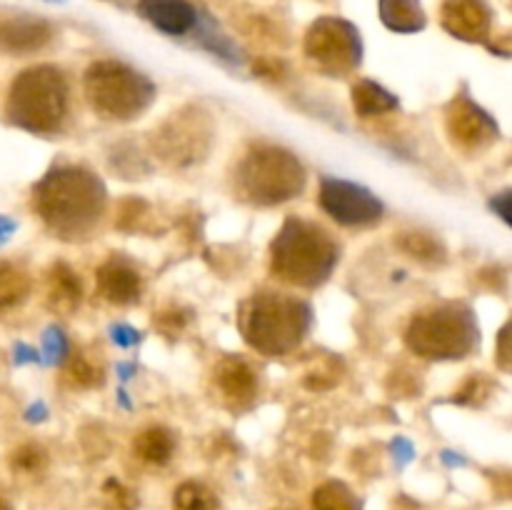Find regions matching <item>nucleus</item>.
Returning <instances> with one entry per match:
<instances>
[{"label": "nucleus", "instance_id": "f257e3e1", "mask_svg": "<svg viewBox=\"0 0 512 510\" xmlns=\"http://www.w3.org/2000/svg\"><path fill=\"white\" fill-rule=\"evenodd\" d=\"M40 220L65 240L85 238L105 208V188L83 168H55L33 188Z\"/></svg>", "mask_w": 512, "mask_h": 510}, {"label": "nucleus", "instance_id": "f03ea898", "mask_svg": "<svg viewBox=\"0 0 512 510\" xmlns=\"http://www.w3.org/2000/svg\"><path fill=\"white\" fill-rule=\"evenodd\" d=\"M338 263V245L323 228L290 218L275 235L270 248V265L280 280L298 288H315L325 283Z\"/></svg>", "mask_w": 512, "mask_h": 510}, {"label": "nucleus", "instance_id": "7ed1b4c3", "mask_svg": "<svg viewBox=\"0 0 512 510\" xmlns=\"http://www.w3.org/2000/svg\"><path fill=\"white\" fill-rule=\"evenodd\" d=\"M308 325V303L283 293H258L240 310V330L250 348L273 358L298 348Z\"/></svg>", "mask_w": 512, "mask_h": 510}, {"label": "nucleus", "instance_id": "20e7f679", "mask_svg": "<svg viewBox=\"0 0 512 510\" xmlns=\"http://www.w3.org/2000/svg\"><path fill=\"white\" fill-rule=\"evenodd\" d=\"M68 113V83L53 65H35L13 80L5 115L13 125L35 135L58 133Z\"/></svg>", "mask_w": 512, "mask_h": 510}, {"label": "nucleus", "instance_id": "39448f33", "mask_svg": "<svg viewBox=\"0 0 512 510\" xmlns=\"http://www.w3.org/2000/svg\"><path fill=\"white\" fill-rule=\"evenodd\" d=\"M405 343L428 360H458L478 345V323L463 305H443L415 315Z\"/></svg>", "mask_w": 512, "mask_h": 510}, {"label": "nucleus", "instance_id": "423d86ee", "mask_svg": "<svg viewBox=\"0 0 512 510\" xmlns=\"http://www.w3.org/2000/svg\"><path fill=\"white\" fill-rule=\"evenodd\" d=\"M153 83L115 60H100L85 70V95L95 113L110 120H130L153 100Z\"/></svg>", "mask_w": 512, "mask_h": 510}, {"label": "nucleus", "instance_id": "0eeeda50", "mask_svg": "<svg viewBox=\"0 0 512 510\" xmlns=\"http://www.w3.org/2000/svg\"><path fill=\"white\" fill-rule=\"evenodd\" d=\"M238 185L250 203H285L303 190L305 168L288 150L265 145L240 163Z\"/></svg>", "mask_w": 512, "mask_h": 510}, {"label": "nucleus", "instance_id": "6e6552de", "mask_svg": "<svg viewBox=\"0 0 512 510\" xmlns=\"http://www.w3.org/2000/svg\"><path fill=\"white\" fill-rule=\"evenodd\" d=\"M305 55L328 75H345L360 65L363 45L358 30L338 18H320L305 35Z\"/></svg>", "mask_w": 512, "mask_h": 510}, {"label": "nucleus", "instance_id": "1a4fd4ad", "mask_svg": "<svg viewBox=\"0 0 512 510\" xmlns=\"http://www.w3.org/2000/svg\"><path fill=\"white\" fill-rule=\"evenodd\" d=\"M320 208L340 225H370L383 215V205L368 188L340 178H323Z\"/></svg>", "mask_w": 512, "mask_h": 510}, {"label": "nucleus", "instance_id": "9d476101", "mask_svg": "<svg viewBox=\"0 0 512 510\" xmlns=\"http://www.w3.org/2000/svg\"><path fill=\"white\" fill-rule=\"evenodd\" d=\"M448 135L458 148L463 150H483L498 138V125L495 120L485 113L483 108L473 103L465 95H458L453 103L448 105Z\"/></svg>", "mask_w": 512, "mask_h": 510}, {"label": "nucleus", "instance_id": "9b49d317", "mask_svg": "<svg viewBox=\"0 0 512 510\" xmlns=\"http://www.w3.org/2000/svg\"><path fill=\"white\" fill-rule=\"evenodd\" d=\"M53 38L48 20L28 13H0V50L3 53H35Z\"/></svg>", "mask_w": 512, "mask_h": 510}, {"label": "nucleus", "instance_id": "f8f14e48", "mask_svg": "<svg viewBox=\"0 0 512 510\" xmlns=\"http://www.w3.org/2000/svg\"><path fill=\"white\" fill-rule=\"evenodd\" d=\"M443 28L465 43H483L490 33V10L483 0H448L443 5Z\"/></svg>", "mask_w": 512, "mask_h": 510}, {"label": "nucleus", "instance_id": "ddd939ff", "mask_svg": "<svg viewBox=\"0 0 512 510\" xmlns=\"http://www.w3.org/2000/svg\"><path fill=\"white\" fill-rule=\"evenodd\" d=\"M160 143H163L165 158H170L173 163H193V160H198L205 153L208 133L200 130L198 115L188 120L175 113V118L160 133Z\"/></svg>", "mask_w": 512, "mask_h": 510}, {"label": "nucleus", "instance_id": "4468645a", "mask_svg": "<svg viewBox=\"0 0 512 510\" xmlns=\"http://www.w3.org/2000/svg\"><path fill=\"white\" fill-rule=\"evenodd\" d=\"M100 298L113 305H130L140 298V275L125 260H108L98 268Z\"/></svg>", "mask_w": 512, "mask_h": 510}, {"label": "nucleus", "instance_id": "2eb2a0df", "mask_svg": "<svg viewBox=\"0 0 512 510\" xmlns=\"http://www.w3.org/2000/svg\"><path fill=\"white\" fill-rule=\"evenodd\" d=\"M143 18L168 35H185L198 23V13L188 0H140Z\"/></svg>", "mask_w": 512, "mask_h": 510}, {"label": "nucleus", "instance_id": "dca6fc26", "mask_svg": "<svg viewBox=\"0 0 512 510\" xmlns=\"http://www.w3.org/2000/svg\"><path fill=\"white\" fill-rule=\"evenodd\" d=\"M83 298V288H80L78 275L73 273V268L65 263H55L48 270V278H45V303L53 313L58 315H70L80 305Z\"/></svg>", "mask_w": 512, "mask_h": 510}, {"label": "nucleus", "instance_id": "f3484780", "mask_svg": "<svg viewBox=\"0 0 512 510\" xmlns=\"http://www.w3.org/2000/svg\"><path fill=\"white\" fill-rule=\"evenodd\" d=\"M215 383L220 393L233 403H248L255 395V373L245 360L225 358L215 370Z\"/></svg>", "mask_w": 512, "mask_h": 510}, {"label": "nucleus", "instance_id": "a211bd4d", "mask_svg": "<svg viewBox=\"0 0 512 510\" xmlns=\"http://www.w3.org/2000/svg\"><path fill=\"white\" fill-rule=\"evenodd\" d=\"M380 20L395 33H418L425 28V13L418 0H380Z\"/></svg>", "mask_w": 512, "mask_h": 510}, {"label": "nucleus", "instance_id": "6ab92c4d", "mask_svg": "<svg viewBox=\"0 0 512 510\" xmlns=\"http://www.w3.org/2000/svg\"><path fill=\"white\" fill-rule=\"evenodd\" d=\"M133 450L140 460H145V463L165 465L175 453V435L170 433L168 428L155 425V428L143 430V433L135 438Z\"/></svg>", "mask_w": 512, "mask_h": 510}, {"label": "nucleus", "instance_id": "aec40b11", "mask_svg": "<svg viewBox=\"0 0 512 510\" xmlns=\"http://www.w3.org/2000/svg\"><path fill=\"white\" fill-rule=\"evenodd\" d=\"M353 108L363 118H375V115L390 113V110L398 108V100L383 85L373 83V80H358L353 88Z\"/></svg>", "mask_w": 512, "mask_h": 510}, {"label": "nucleus", "instance_id": "412c9836", "mask_svg": "<svg viewBox=\"0 0 512 510\" xmlns=\"http://www.w3.org/2000/svg\"><path fill=\"white\" fill-rule=\"evenodd\" d=\"M30 275L15 263H0V310H10L30 295Z\"/></svg>", "mask_w": 512, "mask_h": 510}, {"label": "nucleus", "instance_id": "4be33fe9", "mask_svg": "<svg viewBox=\"0 0 512 510\" xmlns=\"http://www.w3.org/2000/svg\"><path fill=\"white\" fill-rule=\"evenodd\" d=\"M313 510H360V503L348 485L330 480L313 493Z\"/></svg>", "mask_w": 512, "mask_h": 510}, {"label": "nucleus", "instance_id": "5701e85b", "mask_svg": "<svg viewBox=\"0 0 512 510\" xmlns=\"http://www.w3.org/2000/svg\"><path fill=\"white\" fill-rule=\"evenodd\" d=\"M173 510H218V498L208 485L188 480L175 490Z\"/></svg>", "mask_w": 512, "mask_h": 510}, {"label": "nucleus", "instance_id": "b1692460", "mask_svg": "<svg viewBox=\"0 0 512 510\" xmlns=\"http://www.w3.org/2000/svg\"><path fill=\"white\" fill-rule=\"evenodd\" d=\"M398 248L408 253L410 258L423 260V263H438L445 255L443 245L425 233H403L398 240Z\"/></svg>", "mask_w": 512, "mask_h": 510}, {"label": "nucleus", "instance_id": "393cba45", "mask_svg": "<svg viewBox=\"0 0 512 510\" xmlns=\"http://www.w3.org/2000/svg\"><path fill=\"white\" fill-rule=\"evenodd\" d=\"M65 378L73 385H78V388H95V385L103 383V370H100V365H95L88 355L78 353L68 360V365H65Z\"/></svg>", "mask_w": 512, "mask_h": 510}, {"label": "nucleus", "instance_id": "a878e982", "mask_svg": "<svg viewBox=\"0 0 512 510\" xmlns=\"http://www.w3.org/2000/svg\"><path fill=\"white\" fill-rule=\"evenodd\" d=\"M10 465H13V470L25 475L43 473L45 465H48V453L35 443L20 445V448L13 450V455H10Z\"/></svg>", "mask_w": 512, "mask_h": 510}, {"label": "nucleus", "instance_id": "bb28decb", "mask_svg": "<svg viewBox=\"0 0 512 510\" xmlns=\"http://www.w3.org/2000/svg\"><path fill=\"white\" fill-rule=\"evenodd\" d=\"M103 508L105 510H135L138 508V495L123 485L120 480L110 478L103 485Z\"/></svg>", "mask_w": 512, "mask_h": 510}, {"label": "nucleus", "instance_id": "cd10ccee", "mask_svg": "<svg viewBox=\"0 0 512 510\" xmlns=\"http://www.w3.org/2000/svg\"><path fill=\"white\" fill-rule=\"evenodd\" d=\"M65 355H68V340H65L63 330L53 325L43 333V360L48 365H58L63 363Z\"/></svg>", "mask_w": 512, "mask_h": 510}, {"label": "nucleus", "instance_id": "c85d7f7f", "mask_svg": "<svg viewBox=\"0 0 512 510\" xmlns=\"http://www.w3.org/2000/svg\"><path fill=\"white\" fill-rule=\"evenodd\" d=\"M490 380H485L483 375H473L463 388L455 393V403H463V405H480L485 398L490 395Z\"/></svg>", "mask_w": 512, "mask_h": 510}, {"label": "nucleus", "instance_id": "c756f323", "mask_svg": "<svg viewBox=\"0 0 512 510\" xmlns=\"http://www.w3.org/2000/svg\"><path fill=\"white\" fill-rule=\"evenodd\" d=\"M495 360H498L500 368L512 373V318L500 330L498 345H495Z\"/></svg>", "mask_w": 512, "mask_h": 510}, {"label": "nucleus", "instance_id": "7c9ffc66", "mask_svg": "<svg viewBox=\"0 0 512 510\" xmlns=\"http://www.w3.org/2000/svg\"><path fill=\"white\" fill-rule=\"evenodd\" d=\"M490 208H493V213L500 215V218L512 228V190H503V193L493 195Z\"/></svg>", "mask_w": 512, "mask_h": 510}, {"label": "nucleus", "instance_id": "2f4dec72", "mask_svg": "<svg viewBox=\"0 0 512 510\" xmlns=\"http://www.w3.org/2000/svg\"><path fill=\"white\" fill-rule=\"evenodd\" d=\"M110 333H113L115 343L123 345V348H130V345L138 343V338H140V335L135 333L133 328H128V325H113V330H110Z\"/></svg>", "mask_w": 512, "mask_h": 510}, {"label": "nucleus", "instance_id": "473e14b6", "mask_svg": "<svg viewBox=\"0 0 512 510\" xmlns=\"http://www.w3.org/2000/svg\"><path fill=\"white\" fill-rule=\"evenodd\" d=\"M13 360H15V365H25V363H38V360H40V355L35 353L33 348H28V345L18 343V345H15V355H13Z\"/></svg>", "mask_w": 512, "mask_h": 510}, {"label": "nucleus", "instance_id": "72a5a7b5", "mask_svg": "<svg viewBox=\"0 0 512 510\" xmlns=\"http://www.w3.org/2000/svg\"><path fill=\"white\" fill-rule=\"evenodd\" d=\"M45 415H48L45 405L43 403H35V405H30L28 413H25V418H28L30 423H40V420H45Z\"/></svg>", "mask_w": 512, "mask_h": 510}, {"label": "nucleus", "instance_id": "f704fd0d", "mask_svg": "<svg viewBox=\"0 0 512 510\" xmlns=\"http://www.w3.org/2000/svg\"><path fill=\"white\" fill-rule=\"evenodd\" d=\"M15 230V223L13 220H8L5 215H0V243H5V240L10 238V233Z\"/></svg>", "mask_w": 512, "mask_h": 510}, {"label": "nucleus", "instance_id": "c9c22d12", "mask_svg": "<svg viewBox=\"0 0 512 510\" xmlns=\"http://www.w3.org/2000/svg\"><path fill=\"white\" fill-rule=\"evenodd\" d=\"M0 510H13V508H10V503H5V500L0 498Z\"/></svg>", "mask_w": 512, "mask_h": 510}, {"label": "nucleus", "instance_id": "e433bc0d", "mask_svg": "<svg viewBox=\"0 0 512 510\" xmlns=\"http://www.w3.org/2000/svg\"><path fill=\"white\" fill-rule=\"evenodd\" d=\"M48 3H65V0H48Z\"/></svg>", "mask_w": 512, "mask_h": 510}]
</instances>
